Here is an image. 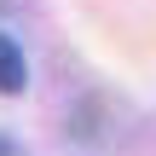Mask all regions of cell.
Returning <instances> with one entry per match:
<instances>
[{"label": "cell", "instance_id": "cell-1", "mask_svg": "<svg viewBox=\"0 0 156 156\" xmlns=\"http://www.w3.org/2000/svg\"><path fill=\"white\" fill-rule=\"evenodd\" d=\"M23 81H29L23 52H17V41H12V35H0V93H23Z\"/></svg>", "mask_w": 156, "mask_h": 156}, {"label": "cell", "instance_id": "cell-2", "mask_svg": "<svg viewBox=\"0 0 156 156\" xmlns=\"http://www.w3.org/2000/svg\"><path fill=\"white\" fill-rule=\"evenodd\" d=\"M0 156H23V151H17V139H6V133H0Z\"/></svg>", "mask_w": 156, "mask_h": 156}]
</instances>
